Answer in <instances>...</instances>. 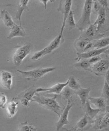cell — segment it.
<instances>
[{
	"label": "cell",
	"instance_id": "cell-1",
	"mask_svg": "<svg viewBox=\"0 0 109 131\" xmlns=\"http://www.w3.org/2000/svg\"><path fill=\"white\" fill-rule=\"evenodd\" d=\"M61 98L59 94L48 97L36 93L31 102H36L41 107L55 113L59 117L65 107L62 103Z\"/></svg>",
	"mask_w": 109,
	"mask_h": 131
},
{
	"label": "cell",
	"instance_id": "cell-2",
	"mask_svg": "<svg viewBox=\"0 0 109 131\" xmlns=\"http://www.w3.org/2000/svg\"><path fill=\"white\" fill-rule=\"evenodd\" d=\"M64 41L63 34L60 33L46 47L35 53L31 57V59L34 61L40 60L45 56L51 53L53 51L58 48L64 42Z\"/></svg>",
	"mask_w": 109,
	"mask_h": 131
},
{
	"label": "cell",
	"instance_id": "cell-3",
	"mask_svg": "<svg viewBox=\"0 0 109 131\" xmlns=\"http://www.w3.org/2000/svg\"><path fill=\"white\" fill-rule=\"evenodd\" d=\"M93 1L85 0L81 16L76 23V27L81 32L86 29L91 24L90 17Z\"/></svg>",
	"mask_w": 109,
	"mask_h": 131
},
{
	"label": "cell",
	"instance_id": "cell-4",
	"mask_svg": "<svg viewBox=\"0 0 109 131\" xmlns=\"http://www.w3.org/2000/svg\"><path fill=\"white\" fill-rule=\"evenodd\" d=\"M96 20L94 24L97 26L100 33L104 34L109 31V8L101 6L99 11Z\"/></svg>",
	"mask_w": 109,
	"mask_h": 131
},
{
	"label": "cell",
	"instance_id": "cell-5",
	"mask_svg": "<svg viewBox=\"0 0 109 131\" xmlns=\"http://www.w3.org/2000/svg\"><path fill=\"white\" fill-rule=\"evenodd\" d=\"M34 49L33 45L30 42L26 43L18 48L13 57L14 64L17 66H20L24 58L33 52Z\"/></svg>",
	"mask_w": 109,
	"mask_h": 131
},
{
	"label": "cell",
	"instance_id": "cell-6",
	"mask_svg": "<svg viewBox=\"0 0 109 131\" xmlns=\"http://www.w3.org/2000/svg\"><path fill=\"white\" fill-rule=\"evenodd\" d=\"M56 69L54 67L46 68H38L28 71H23L17 70L22 76L26 80H37L41 78L46 73L52 72Z\"/></svg>",
	"mask_w": 109,
	"mask_h": 131
},
{
	"label": "cell",
	"instance_id": "cell-7",
	"mask_svg": "<svg viewBox=\"0 0 109 131\" xmlns=\"http://www.w3.org/2000/svg\"><path fill=\"white\" fill-rule=\"evenodd\" d=\"M74 101L72 98L68 100V103L61 114L59 119L58 122L56 123L55 125L56 131L61 130H66L67 129L63 128L64 125H67L69 123L68 119V116L69 111L74 104Z\"/></svg>",
	"mask_w": 109,
	"mask_h": 131
},
{
	"label": "cell",
	"instance_id": "cell-8",
	"mask_svg": "<svg viewBox=\"0 0 109 131\" xmlns=\"http://www.w3.org/2000/svg\"><path fill=\"white\" fill-rule=\"evenodd\" d=\"M104 36V34L98 31L96 25L91 24L86 29L81 32L80 37L87 39L91 41L100 39Z\"/></svg>",
	"mask_w": 109,
	"mask_h": 131
},
{
	"label": "cell",
	"instance_id": "cell-9",
	"mask_svg": "<svg viewBox=\"0 0 109 131\" xmlns=\"http://www.w3.org/2000/svg\"><path fill=\"white\" fill-rule=\"evenodd\" d=\"M106 58L92 64V72L98 76L104 75L109 70V58L108 57Z\"/></svg>",
	"mask_w": 109,
	"mask_h": 131
},
{
	"label": "cell",
	"instance_id": "cell-10",
	"mask_svg": "<svg viewBox=\"0 0 109 131\" xmlns=\"http://www.w3.org/2000/svg\"><path fill=\"white\" fill-rule=\"evenodd\" d=\"M93 123V119L85 115L79 121L74 127L67 131H86L91 127Z\"/></svg>",
	"mask_w": 109,
	"mask_h": 131
},
{
	"label": "cell",
	"instance_id": "cell-11",
	"mask_svg": "<svg viewBox=\"0 0 109 131\" xmlns=\"http://www.w3.org/2000/svg\"><path fill=\"white\" fill-rule=\"evenodd\" d=\"M109 48V46L103 48L92 49L90 51L85 52L77 53V57L75 60L79 61L81 60L89 59L92 57L100 55L101 54L105 53L106 50Z\"/></svg>",
	"mask_w": 109,
	"mask_h": 131
},
{
	"label": "cell",
	"instance_id": "cell-12",
	"mask_svg": "<svg viewBox=\"0 0 109 131\" xmlns=\"http://www.w3.org/2000/svg\"><path fill=\"white\" fill-rule=\"evenodd\" d=\"M13 76L11 73L3 71L0 72V85L7 89H11L12 84Z\"/></svg>",
	"mask_w": 109,
	"mask_h": 131
},
{
	"label": "cell",
	"instance_id": "cell-13",
	"mask_svg": "<svg viewBox=\"0 0 109 131\" xmlns=\"http://www.w3.org/2000/svg\"><path fill=\"white\" fill-rule=\"evenodd\" d=\"M69 79L67 81L64 83H58L52 87L49 88H38L36 89V92H46L48 94H60L63 88L68 85Z\"/></svg>",
	"mask_w": 109,
	"mask_h": 131
},
{
	"label": "cell",
	"instance_id": "cell-14",
	"mask_svg": "<svg viewBox=\"0 0 109 131\" xmlns=\"http://www.w3.org/2000/svg\"><path fill=\"white\" fill-rule=\"evenodd\" d=\"M36 88L34 85L27 89L25 91L22 92L19 94L17 97L13 98V100H20L24 99L29 101H31L34 96L36 92Z\"/></svg>",
	"mask_w": 109,
	"mask_h": 131
},
{
	"label": "cell",
	"instance_id": "cell-15",
	"mask_svg": "<svg viewBox=\"0 0 109 131\" xmlns=\"http://www.w3.org/2000/svg\"><path fill=\"white\" fill-rule=\"evenodd\" d=\"M10 28L11 31L7 37L8 39L16 37H25L26 35L25 31L21 26H18L15 23Z\"/></svg>",
	"mask_w": 109,
	"mask_h": 131
},
{
	"label": "cell",
	"instance_id": "cell-16",
	"mask_svg": "<svg viewBox=\"0 0 109 131\" xmlns=\"http://www.w3.org/2000/svg\"><path fill=\"white\" fill-rule=\"evenodd\" d=\"M29 1V0H20L19 1L15 17V19H19V25L21 26V17L23 12L29 10L28 4Z\"/></svg>",
	"mask_w": 109,
	"mask_h": 131
},
{
	"label": "cell",
	"instance_id": "cell-17",
	"mask_svg": "<svg viewBox=\"0 0 109 131\" xmlns=\"http://www.w3.org/2000/svg\"><path fill=\"white\" fill-rule=\"evenodd\" d=\"M88 100L90 104L94 105L97 108L102 110L105 109L107 106H108L105 99L102 96L97 98L89 97Z\"/></svg>",
	"mask_w": 109,
	"mask_h": 131
},
{
	"label": "cell",
	"instance_id": "cell-18",
	"mask_svg": "<svg viewBox=\"0 0 109 131\" xmlns=\"http://www.w3.org/2000/svg\"><path fill=\"white\" fill-rule=\"evenodd\" d=\"M90 41L87 39L80 37L75 40L73 43L74 47L77 53H82L85 46Z\"/></svg>",
	"mask_w": 109,
	"mask_h": 131
},
{
	"label": "cell",
	"instance_id": "cell-19",
	"mask_svg": "<svg viewBox=\"0 0 109 131\" xmlns=\"http://www.w3.org/2000/svg\"><path fill=\"white\" fill-rule=\"evenodd\" d=\"M72 0H65L63 5V19L62 25L61 28L60 33L63 34V32L65 28V24L66 20L68 17L69 14L71 11Z\"/></svg>",
	"mask_w": 109,
	"mask_h": 131
},
{
	"label": "cell",
	"instance_id": "cell-20",
	"mask_svg": "<svg viewBox=\"0 0 109 131\" xmlns=\"http://www.w3.org/2000/svg\"><path fill=\"white\" fill-rule=\"evenodd\" d=\"M83 107H84V110L85 112V115L90 117L93 119L98 115L99 112L102 111L100 109L92 108L91 107L90 103L89 100L86 101L85 105Z\"/></svg>",
	"mask_w": 109,
	"mask_h": 131
},
{
	"label": "cell",
	"instance_id": "cell-21",
	"mask_svg": "<svg viewBox=\"0 0 109 131\" xmlns=\"http://www.w3.org/2000/svg\"><path fill=\"white\" fill-rule=\"evenodd\" d=\"M91 90V88H89L86 89L80 88V89L76 91V94L79 96L81 100V104L82 107H84L86 103L89 96V94Z\"/></svg>",
	"mask_w": 109,
	"mask_h": 131
},
{
	"label": "cell",
	"instance_id": "cell-22",
	"mask_svg": "<svg viewBox=\"0 0 109 131\" xmlns=\"http://www.w3.org/2000/svg\"><path fill=\"white\" fill-rule=\"evenodd\" d=\"M0 16L5 25L8 28H11L15 24L11 15L6 9L1 10Z\"/></svg>",
	"mask_w": 109,
	"mask_h": 131
},
{
	"label": "cell",
	"instance_id": "cell-23",
	"mask_svg": "<svg viewBox=\"0 0 109 131\" xmlns=\"http://www.w3.org/2000/svg\"><path fill=\"white\" fill-rule=\"evenodd\" d=\"M91 66L88 59L81 60L73 64L74 67L77 69L89 71L91 72H92Z\"/></svg>",
	"mask_w": 109,
	"mask_h": 131
},
{
	"label": "cell",
	"instance_id": "cell-24",
	"mask_svg": "<svg viewBox=\"0 0 109 131\" xmlns=\"http://www.w3.org/2000/svg\"><path fill=\"white\" fill-rule=\"evenodd\" d=\"M74 11L71 10L66 20L65 28L68 30H72L76 27V23L74 19Z\"/></svg>",
	"mask_w": 109,
	"mask_h": 131
},
{
	"label": "cell",
	"instance_id": "cell-25",
	"mask_svg": "<svg viewBox=\"0 0 109 131\" xmlns=\"http://www.w3.org/2000/svg\"><path fill=\"white\" fill-rule=\"evenodd\" d=\"M76 93V91L72 90L67 85L63 88L60 95L62 99L68 100L72 98L73 95Z\"/></svg>",
	"mask_w": 109,
	"mask_h": 131
},
{
	"label": "cell",
	"instance_id": "cell-26",
	"mask_svg": "<svg viewBox=\"0 0 109 131\" xmlns=\"http://www.w3.org/2000/svg\"><path fill=\"white\" fill-rule=\"evenodd\" d=\"M18 103V102H14V100L12 99V101L7 105L6 111L8 117H12L15 115L17 111Z\"/></svg>",
	"mask_w": 109,
	"mask_h": 131
},
{
	"label": "cell",
	"instance_id": "cell-27",
	"mask_svg": "<svg viewBox=\"0 0 109 131\" xmlns=\"http://www.w3.org/2000/svg\"><path fill=\"white\" fill-rule=\"evenodd\" d=\"M93 49H100L106 47L109 45V37L102 38L93 41Z\"/></svg>",
	"mask_w": 109,
	"mask_h": 131
},
{
	"label": "cell",
	"instance_id": "cell-28",
	"mask_svg": "<svg viewBox=\"0 0 109 131\" xmlns=\"http://www.w3.org/2000/svg\"><path fill=\"white\" fill-rule=\"evenodd\" d=\"M100 129L109 130V111L104 113Z\"/></svg>",
	"mask_w": 109,
	"mask_h": 131
},
{
	"label": "cell",
	"instance_id": "cell-29",
	"mask_svg": "<svg viewBox=\"0 0 109 131\" xmlns=\"http://www.w3.org/2000/svg\"><path fill=\"white\" fill-rule=\"evenodd\" d=\"M37 128L35 127L31 124H29L27 122H21L19 124L18 131H36Z\"/></svg>",
	"mask_w": 109,
	"mask_h": 131
},
{
	"label": "cell",
	"instance_id": "cell-30",
	"mask_svg": "<svg viewBox=\"0 0 109 131\" xmlns=\"http://www.w3.org/2000/svg\"><path fill=\"white\" fill-rule=\"evenodd\" d=\"M68 85L71 89L76 91L81 88L80 84L77 81L76 79L73 77H72L69 79Z\"/></svg>",
	"mask_w": 109,
	"mask_h": 131
},
{
	"label": "cell",
	"instance_id": "cell-31",
	"mask_svg": "<svg viewBox=\"0 0 109 131\" xmlns=\"http://www.w3.org/2000/svg\"><path fill=\"white\" fill-rule=\"evenodd\" d=\"M104 113H101L99 115H97L95 117V120H94V125L93 127L95 130L100 129L101 124H102V119H103Z\"/></svg>",
	"mask_w": 109,
	"mask_h": 131
},
{
	"label": "cell",
	"instance_id": "cell-32",
	"mask_svg": "<svg viewBox=\"0 0 109 131\" xmlns=\"http://www.w3.org/2000/svg\"><path fill=\"white\" fill-rule=\"evenodd\" d=\"M102 96L105 99L109 106V85L105 82L102 90Z\"/></svg>",
	"mask_w": 109,
	"mask_h": 131
},
{
	"label": "cell",
	"instance_id": "cell-33",
	"mask_svg": "<svg viewBox=\"0 0 109 131\" xmlns=\"http://www.w3.org/2000/svg\"><path fill=\"white\" fill-rule=\"evenodd\" d=\"M101 6H102L97 0H93L92 6V12L94 14L97 15Z\"/></svg>",
	"mask_w": 109,
	"mask_h": 131
},
{
	"label": "cell",
	"instance_id": "cell-34",
	"mask_svg": "<svg viewBox=\"0 0 109 131\" xmlns=\"http://www.w3.org/2000/svg\"><path fill=\"white\" fill-rule=\"evenodd\" d=\"M6 102L7 98L5 94L4 93L0 92V108H5Z\"/></svg>",
	"mask_w": 109,
	"mask_h": 131
},
{
	"label": "cell",
	"instance_id": "cell-35",
	"mask_svg": "<svg viewBox=\"0 0 109 131\" xmlns=\"http://www.w3.org/2000/svg\"><path fill=\"white\" fill-rule=\"evenodd\" d=\"M102 59V58L100 56V55H98L92 57V58L88 59V60H89V63L91 64H93L99 61L100 60Z\"/></svg>",
	"mask_w": 109,
	"mask_h": 131
},
{
	"label": "cell",
	"instance_id": "cell-36",
	"mask_svg": "<svg viewBox=\"0 0 109 131\" xmlns=\"http://www.w3.org/2000/svg\"><path fill=\"white\" fill-rule=\"evenodd\" d=\"M93 45H94L93 41H90L85 46L83 52H86L93 49Z\"/></svg>",
	"mask_w": 109,
	"mask_h": 131
},
{
	"label": "cell",
	"instance_id": "cell-37",
	"mask_svg": "<svg viewBox=\"0 0 109 131\" xmlns=\"http://www.w3.org/2000/svg\"><path fill=\"white\" fill-rule=\"evenodd\" d=\"M19 100L20 101L23 107H29L30 106V103L29 101L28 100L24 99H21Z\"/></svg>",
	"mask_w": 109,
	"mask_h": 131
},
{
	"label": "cell",
	"instance_id": "cell-38",
	"mask_svg": "<svg viewBox=\"0 0 109 131\" xmlns=\"http://www.w3.org/2000/svg\"><path fill=\"white\" fill-rule=\"evenodd\" d=\"M102 7H108V0H97Z\"/></svg>",
	"mask_w": 109,
	"mask_h": 131
},
{
	"label": "cell",
	"instance_id": "cell-39",
	"mask_svg": "<svg viewBox=\"0 0 109 131\" xmlns=\"http://www.w3.org/2000/svg\"><path fill=\"white\" fill-rule=\"evenodd\" d=\"M105 82L109 85V70L106 72L104 74Z\"/></svg>",
	"mask_w": 109,
	"mask_h": 131
},
{
	"label": "cell",
	"instance_id": "cell-40",
	"mask_svg": "<svg viewBox=\"0 0 109 131\" xmlns=\"http://www.w3.org/2000/svg\"><path fill=\"white\" fill-rule=\"evenodd\" d=\"M40 2H41V3L43 4L44 6H45V8H46L47 5V3L49 0H39Z\"/></svg>",
	"mask_w": 109,
	"mask_h": 131
},
{
	"label": "cell",
	"instance_id": "cell-41",
	"mask_svg": "<svg viewBox=\"0 0 109 131\" xmlns=\"http://www.w3.org/2000/svg\"><path fill=\"white\" fill-rule=\"evenodd\" d=\"M106 57H108L109 55V48L106 50L105 53Z\"/></svg>",
	"mask_w": 109,
	"mask_h": 131
},
{
	"label": "cell",
	"instance_id": "cell-42",
	"mask_svg": "<svg viewBox=\"0 0 109 131\" xmlns=\"http://www.w3.org/2000/svg\"><path fill=\"white\" fill-rule=\"evenodd\" d=\"M105 110L106 111H109V106L108 105L107 106V107H106Z\"/></svg>",
	"mask_w": 109,
	"mask_h": 131
},
{
	"label": "cell",
	"instance_id": "cell-43",
	"mask_svg": "<svg viewBox=\"0 0 109 131\" xmlns=\"http://www.w3.org/2000/svg\"><path fill=\"white\" fill-rule=\"evenodd\" d=\"M49 1H50L51 2H54V1H55V0H49Z\"/></svg>",
	"mask_w": 109,
	"mask_h": 131
},
{
	"label": "cell",
	"instance_id": "cell-44",
	"mask_svg": "<svg viewBox=\"0 0 109 131\" xmlns=\"http://www.w3.org/2000/svg\"><path fill=\"white\" fill-rule=\"evenodd\" d=\"M1 16H0V20H1Z\"/></svg>",
	"mask_w": 109,
	"mask_h": 131
},
{
	"label": "cell",
	"instance_id": "cell-45",
	"mask_svg": "<svg viewBox=\"0 0 109 131\" xmlns=\"http://www.w3.org/2000/svg\"><path fill=\"white\" fill-rule=\"evenodd\" d=\"M32 1H35V0H32Z\"/></svg>",
	"mask_w": 109,
	"mask_h": 131
}]
</instances>
